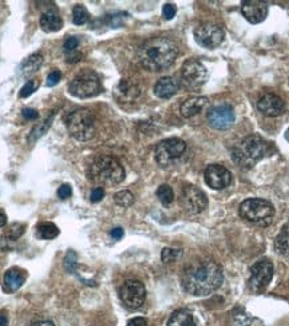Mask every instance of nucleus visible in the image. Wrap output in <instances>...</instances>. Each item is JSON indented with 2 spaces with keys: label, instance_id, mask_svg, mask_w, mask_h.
I'll return each instance as SVG.
<instances>
[{
  "label": "nucleus",
  "instance_id": "1",
  "mask_svg": "<svg viewBox=\"0 0 289 326\" xmlns=\"http://www.w3.org/2000/svg\"><path fill=\"white\" fill-rule=\"evenodd\" d=\"M182 288L192 295L202 297L216 292L224 281L223 270L213 260L192 262L182 273Z\"/></svg>",
  "mask_w": 289,
  "mask_h": 326
},
{
  "label": "nucleus",
  "instance_id": "2",
  "mask_svg": "<svg viewBox=\"0 0 289 326\" xmlns=\"http://www.w3.org/2000/svg\"><path fill=\"white\" fill-rule=\"evenodd\" d=\"M178 56V46L172 39L156 36L144 40L138 48L141 64L149 71H163L172 66Z\"/></svg>",
  "mask_w": 289,
  "mask_h": 326
},
{
  "label": "nucleus",
  "instance_id": "3",
  "mask_svg": "<svg viewBox=\"0 0 289 326\" xmlns=\"http://www.w3.org/2000/svg\"><path fill=\"white\" fill-rule=\"evenodd\" d=\"M269 151V144L260 135L245 137L233 150L232 159L242 170H249Z\"/></svg>",
  "mask_w": 289,
  "mask_h": 326
},
{
  "label": "nucleus",
  "instance_id": "4",
  "mask_svg": "<svg viewBox=\"0 0 289 326\" xmlns=\"http://www.w3.org/2000/svg\"><path fill=\"white\" fill-rule=\"evenodd\" d=\"M89 178L98 186H115L125 179V169L112 156H99L91 163Z\"/></svg>",
  "mask_w": 289,
  "mask_h": 326
},
{
  "label": "nucleus",
  "instance_id": "5",
  "mask_svg": "<svg viewBox=\"0 0 289 326\" xmlns=\"http://www.w3.org/2000/svg\"><path fill=\"white\" fill-rule=\"evenodd\" d=\"M66 124L70 134L80 142L93 139L96 133V119L91 114V111L86 109L72 111L67 116Z\"/></svg>",
  "mask_w": 289,
  "mask_h": 326
},
{
  "label": "nucleus",
  "instance_id": "6",
  "mask_svg": "<svg viewBox=\"0 0 289 326\" xmlns=\"http://www.w3.org/2000/svg\"><path fill=\"white\" fill-rule=\"evenodd\" d=\"M239 213L245 221L268 225L274 216V207L267 199L249 198L240 205Z\"/></svg>",
  "mask_w": 289,
  "mask_h": 326
},
{
  "label": "nucleus",
  "instance_id": "7",
  "mask_svg": "<svg viewBox=\"0 0 289 326\" xmlns=\"http://www.w3.org/2000/svg\"><path fill=\"white\" fill-rule=\"evenodd\" d=\"M68 91L80 99L96 96L102 91L99 77L94 71H82L72 79L68 86Z\"/></svg>",
  "mask_w": 289,
  "mask_h": 326
},
{
  "label": "nucleus",
  "instance_id": "8",
  "mask_svg": "<svg viewBox=\"0 0 289 326\" xmlns=\"http://www.w3.org/2000/svg\"><path fill=\"white\" fill-rule=\"evenodd\" d=\"M186 143L179 138H167L161 140L156 147V160L161 167L172 166L184 155Z\"/></svg>",
  "mask_w": 289,
  "mask_h": 326
},
{
  "label": "nucleus",
  "instance_id": "9",
  "mask_svg": "<svg viewBox=\"0 0 289 326\" xmlns=\"http://www.w3.org/2000/svg\"><path fill=\"white\" fill-rule=\"evenodd\" d=\"M181 77H182V83L186 89L197 90L205 84L208 72L201 62L197 59H188L182 66Z\"/></svg>",
  "mask_w": 289,
  "mask_h": 326
},
{
  "label": "nucleus",
  "instance_id": "10",
  "mask_svg": "<svg viewBox=\"0 0 289 326\" xmlns=\"http://www.w3.org/2000/svg\"><path fill=\"white\" fill-rule=\"evenodd\" d=\"M273 273H274V267L271 261H257L256 264L250 267L249 288L256 293L264 292L269 285V282L272 281Z\"/></svg>",
  "mask_w": 289,
  "mask_h": 326
},
{
  "label": "nucleus",
  "instance_id": "11",
  "mask_svg": "<svg viewBox=\"0 0 289 326\" xmlns=\"http://www.w3.org/2000/svg\"><path fill=\"white\" fill-rule=\"evenodd\" d=\"M119 297L123 305L128 309H139L146 299V289L142 282L137 279H128L119 290Z\"/></svg>",
  "mask_w": 289,
  "mask_h": 326
},
{
  "label": "nucleus",
  "instance_id": "12",
  "mask_svg": "<svg viewBox=\"0 0 289 326\" xmlns=\"http://www.w3.org/2000/svg\"><path fill=\"white\" fill-rule=\"evenodd\" d=\"M224 31L216 23L206 22L200 24L194 30V38L197 43L208 50H213L223 43Z\"/></svg>",
  "mask_w": 289,
  "mask_h": 326
},
{
  "label": "nucleus",
  "instance_id": "13",
  "mask_svg": "<svg viewBox=\"0 0 289 326\" xmlns=\"http://www.w3.org/2000/svg\"><path fill=\"white\" fill-rule=\"evenodd\" d=\"M181 205L190 214H200L208 206V198L197 186H186L181 193Z\"/></svg>",
  "mask_w": 289,
  "mask_h": 326
},
{
  "label": "nucleus",
  "instance_id": "14",
  "mask_svg": "<svg viewBox=\"0 0 289 326\" xmlns=\"http://www.w3.org/2000/svg\"><path fill=\"white\" fill-rule=\"evenodd\" d=\"M208 122L216 130H226L234 122V110L232 106L223 103L211 107L208 112Z\"/></svg>",
  "mask_w": 289,
  "mask_h": 326
},
{
  "label": "nucleus",
  "instance_id": "15",
  "mask_svg": "<svg viewBox=\"0 0 289 326\" xmlns=\"http://www.w3.org/2000/svg\"><path fill=\"white\" fill-rule=\"evenodd\" d=\"M204 179L206 185L213 190H223L232 182V174L226 167L221 165H210L205 169Z\"/></svg>",
  "mask_w": 289,
  "mask_h": 326
},
{
  "label": "nucleus",
  "instance_id": "16",
  "mask_svg": "<svg viewBox=\"0 0 289 326\" xmlns=\"http://www.w3.org/2000/svg\"><path fill=\"white\" fill-rule=\"evenodd\" d=\"M241 11L245 19L248 22L257 24L265 20L268 15V4L265 1H258V0H249V1H244Z\"/></svg>",
  "mask_w": 289,
  "mask_h": 326
},
{
  "label": "nucleus",
  "instance_id": "17",
  "mask_svg": "<svg viewBox=\"0 0 289 326\" xmlns=\"http://www.w3.org/2000/svg\"><path fill=\"white\" fill-rule=\"evenodd\" d=\"M258 110L267 116H280L285 111V102L274 94H265L258 100Z\"/></svg>",
  "mask_w": 289,
  "mask_h": 326
},
{
  "label": "nucleus",
  "instance_id": "18",
  "mask_svg": "<svg viewBox=\"0 0 289 326\" xmlns=\"http://www.w3.org/2000/svg\"><path fill=\"white\" fill-rule=\"evenodd\" d=\"M114 95L121 102H134L141 95V89L131 79H122L114 90Z\"/></svg>",
  "mask_w": 289,
  "mask_h": 326
},
{
  "label": "nucleus",
  "instance_id": "19",
  "mask_svg": "<svg viewBox=\"0 0 289 326\" xmlns=\"http://www.w3.org/2000/svg\"><path fill=\"white\" fill-rule=\"evenodd\" d=\"M63 26L62 22V17L59 15V11L56 10L55 7H50L47 8L42 16H40V27L45 32H58Z\"/></svg>",
  "mask_w": 289,
  "mask_h": 326
},
{
  "label": "nucleus",
  "instance_id": "20",
  "mask_svg": "<svg viewBox=\"0 0 289 326\" xmlns=\"http://www.w3.org/2000/svg\"><path fill=\"white\" fill-rule=\"evenodd\" d=\"M179 89V83L176 78L163 77L158 79V82L154 86V94L161 99H169L176 94Z\"/></svg>",
  "mask_w": 289,
  "mask_h": 326
},
{
  "label": "nucleus",
  "instance_id": "21",
  "mask_svg": "<svg viewBox=\"0 0 289 326\" xmlns=\"http://www.w3.org/2000/svg\"><path fill=\"white\" fill-rule=\"evenodd\" d=\"M26 281V273L19 267H11L4 274V289L8 293H14L22 288Z\"/></svg>",
  "mask_w": 289,
  "mask_h": 326
},
{
  "label": "nucleus",
  "instance_id": "22",
  "mask_svg": "<svg viewBox=\"0 0 289 326\" xmlns=\"http://www.w3.org/2000/svg\"><path fill=\"white\" fill-rule=\"evenodd\" d=\"M208 106V99L204 96H192L186 99L181 106V114L185 118H192L200 114Z\"/></svg>",
  "mask_w": 289,
  "mask_h": 326
},
{
  "label": "nucleus",
  "instance_id": "23",
  "mask_svg": "<svg viewBox=\"0 0 289 326\" xmlns=\"http://www.w3.org/2000/svg\"><path fill=\"white\" fill-rule=\"evenodd\" d=\"M43 63V56L39 52H35L32 55H30L27 59H24L20 67H19V74L22 77H30L38 71Z\"/></svg>",
  "mask_w": 289,
  "mask_h": 326
},
{
  "label": "nucleus",
  "instance_id": "24",
  "mask_svg": "<svg viewBox=\"0 0 289 326\" xmlns=\"http://www.w3.org/2000/svg\"><path fill=\"white\" fill-rule=\"evenodd\" d=\"M167 326H197L193 315L188 310H176L167 321Z\"/></svg>",
  "mask_w": 289,
  "mask_h": 326
},
{
  "label": "nucleus",
  "instance_id": "25",
  "mask_svg": "<svg viewBox=\"0 0 289 326\" xmlns=\"http://www.w3.org/2000/svg\"><path fill=\"white\" fill-rule=\"evenodd\" d=\"M274 248L278 254L289 257V223L280 230L277 238L274 241Z\"/></svg>",
  "mask_w": 289,
  "mask_h": 326
},
{
  "label": "nucleus",
  "instance_id": "26",
  "mask_svg": "<svg viewBox=\"0 0 289 326\" xmlns=\"http://www.w3.org/2000/svg\"><path fill=\"white\" fill-rule=\"evenodd\" d=\"M58 235H59V229L51 222H45L38 226V237L42 239H54Z\"/></svg>",
  "mask_w": 289,
  "mask_h": 326
},
{
  "label": "nucleus",
  "instance_id": "27",
  "mask_svg": "<svg viewBox=\"0 0 289 326\" xmlns=\"http://www.w3.org/2000/svg\"><path fill=\"white\" fill-rule=\"evenodd\" d=\"M52 118H54V115L48 116L46 121H43L40 124L33 127V130L31 131V134H30V137H28V142H30V143H33L36 139L40 138L43 134H46L48 131V128H50L51 124H52Z\"/></svg>",
  "mask_w": 289,
  "mask_h": 326
},
{
  "label": "nucleus",
  "instance_id": "28",
  "mask_svg": "<svg viewBox=\"0 0 289 326\" xmlns=\"http://www.w3.org/2000/svg\"><path fill=\"white\" fill-rule=\"evenodd\" d=\"M90 14L89 11L86 10V7L80 6V4H77V6L72 8V22L77 26H82L84 23L89 22Z\"/></svg>",
  "mask_w": 289,
  "mask_h": 326
},
{
  "label": "nucleus",
  "instance_id": "29",
  "mask_svg": "<svg viewBox=\"0 0 289 326\" xmlns=\"http://www.w3.org/2000/svg\"><path fill=\"white\" fill-rule=\"evenodd\" d=\"M24 230H26V225H23V223H12L10 226L7 227L6 233H4V237L8 239V241H17L19 238L22 237L23 234H24Z\"/></svg>",
  "mask_w": 289,
  "mask_h": 326
},
{
  "label": "nucleus",
  "instance_id": "30",
  "mask_svg": "<svg viewBox=\"0 0 289 326\" xmlns=\"http://www.w3.org/2000/svg\"><path fill=\"white\" fill-rule=\"evenodd\" d=\"M157 197L160 199L162 205L169 206L174 199V193H173V188L169 185H161L158 190H157Z\"/></svg>",
  "mask_w": 289,
  "mask_h": 326
},
{
  "label": "nucleus",
  "instance_id": "31",
  "mask_svg": "<svg viewBox=\"0 0 289 326\" xmlns=\"http://www.w3.org/2000/svg\"><path fill=\"white\" fill-rule=\"evenodd\" d=\"M237 314H234V320L236 322H239L241 326H264V322L258 318H252L249 315H246L244 313V310L239 309Z\"/></svg>",
  "mask_w": 289,
  "mask_h": 326
},
{
  "label": "nucleus",
  "instance_id": "32",
  "mask_svg": "<svg viewBox=\"0 0 289 326\" xmlns=\"http://www.w3.org/2000/svg\"><path fill=\"white\" fill-rule=\"evenodd\" d=\"M114 201L121 207H130L134 203V195L128 190H122V191H119L114 195Z\"/></svg>",
  "mask_w": 289,
  "mask_h": 326
},
{
  "label": "nucleus",
  "instance_id": "33",
  "mask_svg": "<svg viewBox=\"0 0 289 326\" xmlns=\"http://www.w3.org/2000/svg\"><path fill=\"white\" fill-rule=\"evenodd\" d=\"M179 255H181V250L172 249V248H165V249L162 250L161 258L163 262L169 264V262H173V261L177 260Z\"/></svg>",
  "mask_w": 289,
  "mask_h": 326
},
{
  "label": "nucleus",
  "instance_id": "34",
  "mask_svg": "<svg viewBox=\"0 0 289 326\" xmlns=\"http://www.w3.org/2000/svg\"><path fill=\"white\" fill-rule=\"evenodd\" d=\"M38 86H39L38 80H28L27 83L24 84L22 87V90H20L19 96H20V98H28L30 95L33 94V91H36Z\"/></svg>",
  "mask_w": 289,
  "mask_h": 326
},
{
  "label": "nucleus",
  "instance_id": "35",
  "mask_svg": "<svg viewBox=\"0 0 289 326\" xmlns=\"http://www.w3.org/2000/svg\"><path fill=\"white\" fill-rule=\"evenodd\" d=\"M78 46H79L78 38H75V36H70V38H67L66 42L63 43V51H64V54H66V55H70V54H72V52H77Z\"/></svg>",
  "mask_w": 289,
  "mask_h": 326
},
{
  "label": "nucleus",
  "instance_id": "36",
  "mask_svg": "<svg viewBox=\"0 0 289 326\" xmlns=\"http://www.w3.org/2000/svg\"><path fill=\"white\" fill-rule=\"evenodd\" d=\"M64 267L68 273L75 271L77 267V255L74 251H68V254L66 255V260H64Z\"/></svg>",
  "mask_w": 289,
  "mask_h": 326
},
{
  "label": "nucleus",
  "instance_id": "37",
  "mask_svg": "<svg viewBox=\"0 0 289 326\" xmlns=\"http://www.w3.org/2000/svg\"><path fill=\"white\" fill-rule=\"evenodd\" d=\"M105 197V188L103 187H95L91 194H90V201L93 203H98L102 201V198Z\"/></svg>",
  "mask_w": 289,
  "mask_h": 326
},
{
  "label": "nucleus",
  "instance_id": "38",
  "mask_svg": "<svg viewBox=\"0 0 289 326\" xmlns=\"http://www.w3.org/2000/svg\"><path fill=\"white\" fill-rule=\"evenodd\" d=\"M61 78H62V74L59 70H54V71H51V74H48V77H47V86H48V87L56 86V84L59 83Z\"/></svg>",
  "mask_w": 289,
  "mask_h": 326
},
{
  "label": "nucleus",
  "instance_id": "39",
  "mask_svg": "<svg viewBox=\"0 0 289 326\" xmlns=\"http://www.w3.org/2000/svg\"><path fill=\"white\" fill-rule=\"evenodd\" d=\"M71 194H72V188L68 183H64V185H62L61 187L58 188V197H59L61 199L70 198V197H71Z\"/></svg>",
  "mask_w": 289,
  "mask_h": 326
},
{
  "label": "nucleus",
  "instance_id": "40",
  "mask_svg": "<svg viewBox=\"0 0 289 326\" xmlns=\"http://www.w3.org/2000/svg\"><path fill=\"white\" fill-rule=\"evenodd\" d=\"M162 12H163V16H165V19H167V20H172L173 17L176 16V12H177V10H176V6H174V4L167 3V4L163 6Z\"/></svg>",
  "mask_w": 289,
  "mask_h": 326
},
{
  "label": "nucleus",
  "instance_id": "41",
  "mask_svg": "<svg viewBox=\"0 0 289 326\" xmlns=\"http://www.w3.org/2000/svg\"><path fill=\"white\" fill-rule=\"evenodd\" d=\"M22 114L24 116V119H27V121H35V119L39 118V112L35 110V109H31V107L23 109Z\"/></svg>",
  "mask_w": 289,
  "mask_h": 326
},
{
  "label": "nucleus",
  "instance_id": "42",
  "mask_svg": "<svg viewBox=\"0 0 289 326\" xmlns=\"http://www.w3.org/2000/svg\"><path fill=\"white\" fill-rule=\"evenodd\" d=\"M128 326H149L147 325V320L144 317H135L133 320L128 322Z\"/></svg>",
  "mask_w": 289,
  "mask_h": 326
},
{
  "label": "nucleus",
  "instance_id": "43",
  "mask_svg": "<svg viewBox=\"0 0 289 326\" xmlns=\"http://www.w3.org/2000/svg\"><path fill=\"white\" fill-rule=\"evenodd\" d=\"M112 239H121L123 237V230L121 227H114L112 232H110Z\"/></svg>",
  "mask_w": 289,
  "mask_h": 326
},
{
  "label": "nucleus",
  "instance_id": "44",
  "mask_svg": "<svg viewBox=\"0 0 289 326\" xmlns=\"http://www.w3.org/2000/svg\"><path fill=\"white\" fill-rule=\"evenodd\" d=\"M6 223H7V216H6V213H4V211H3V210H1V209H0V227L6 226Z\"/></svg>",
  "mask_w": 289,
  "mask_h": 326
},
{
  "label": "nucleus",
  "instance_id": "45",
  "mask_svg": "<svg viewBox=\"0 0 289 326\" xmlns=\"http://www.w3.org/2000/svg\"><path fill=\"white\" fill-rule=\"evenodd\" d=\"M31 326H54V324L50 321H38V322H33Z\"/></svg>",
  "mask_w": 289,
  "mask_h": 326
},
{
  "label": "nucleus",
  "instance_id": "46",
  "mask_svg": "<svg viewBox=\"0 0 289 326\" xmlns=\"http://www.w3.org/2000/svg\"><path fill=\"white\" fill-rule=\"evenodd\" d=\"M8 324V320H7V315L0 314V326H7Z\"/></svg>",
  "mask_w": 289,
  "mask_h": 326
},
{
  "label": "nucleus",
  "instance_id": "47",
  "mask_svg": "<svg viewBox=\"0 0 289 326\" xmlns=\"http://www.w3.org/2000/svg\"><path fill=\"white\" fill-rule=\"evenodd\" d=\"M285 138H287V140L289 142V128L287 130V133H285Z\"/></svg>",
  "mask_w": 289,
  "mask_h": 326
}]
</instances>
